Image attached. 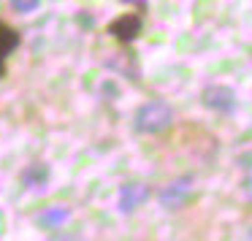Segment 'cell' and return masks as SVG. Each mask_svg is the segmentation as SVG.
<instances>
[{"label": "cell", "instance_id": "cell-2", "mask_svg": "<svg viewBox=\"0 0 252 241\" xmlns=\"http://www.w3.org/2000/svg\"><path fill=\"white\" fill-rule=\"evenodd\" d=\"M141 30H144V17H141V11L120 14L117 19H111V22H109V35L117 41V44H122V46L133 44V41L141 35Z\"/></svg>", "mask_w": 252, "mask_h": 241}, {"label": "cell", "instance_id": "cell-9", "mask_svg": "<svg viewBox=\"0 0 252 241\" xmlns=\"http://www.w3.org/2000/svg\"><path fill=\"white\" fill-rule=\"evenodd\" d=\"M68 217H71V211H68L65 206H52V209H46V211L38 214V222L49 225V228H57V225H63Z\"/></svg>", "mask_w": 252, "mask_h": 241}, {"label": "cell", "instance_id": "cell-10", "mask_svg": "<svg viewBox=\"0 0 252 241\" xmlns=\"http://www.w3.org/2000/svg\"><path fill=\"white\" fill-rule=\"evenodd\" d=\"M8 6L17 14H33L35 8L41 6V0H8Z\"/></svg>", "mask_w": 252, "mask_h": 241}, {"label": "cell", "instance_id": "cell-1", "mask_svg": "<svg viewBox=\"0 0 252 241\" xmlns=\"http://www.w3.org/2000/svg\"><path fill=\"white\" fill-rule=\"evenodd\" d=\"M136 130L138 133H163L171 127V122H174V111H171L168 103H163V100H149V103H144L141 109L136 111Z\"/></svg>", "mask_w": 252, "mask_h": 241}, {"label": "cell", "instance_id": "cell-5", "mask_svg": "<svg viewBox=\"0 0 252 241\" xmlns=\"http://www.w3.org/2000/svg\"><path fill=\"white\" fill-rule=\"evenodd\" d=\"M144 201H149V187L138 184V181H130V184H122L120 190V211H136Z\"/></svg>", "mask_w": 252, "mask_h": 241}, {"label": "cell", "instance_id": "cell-4", "mask_svg": "<svg viewBox=\"0 0 252 241\" xmlns=\"http://www.w3.org/2000/svg\"><path fill=\"white\" fill-rule=\"evenodd\" d=\"M192 198V176H179V179L168 181V184L160 190L158 201L163 209H171V211H176V209L187 206V201Z\"/></svg>", "mask_w": 252, "mask_h": 241}, {"label": "cell", "instance_id": "cell-7", "mask_svg": "<svg viewBox=\"0 0 252 241\" xmlns=\"http://www.w3.org/2000/svg\"><path fill=\"white\" fill-rule=\"evenodd\" d=\"M19 179H22L25 187H30V190H41V187L49 181V165L46 163H30L22 168V174H19Z\"/></svg>", "mask_w": 252, "mask_h": 241}, {"label": "cell", "instance_id": "cell-6", "mask_svg": "<svg viewBox=\"0 0 252 241\" xmlns=\"http://www.w3.org/2000/svg\"><path fill=\"white\" fill-rule=\"evenodd\" d=\"M19 46V33L11 25L0 22V79L6 76V62L14 55V49Z\"/></svg>", "mask_w": 252, "mask_h": 241}, {"label": "cell", "instance_id": "cell-3", "mask_svg": "<svg viewBox=\"0 0 252 241\" xmlns=\"http://www.w3.org/2000/svg\"><path fill=\"white\" fill-rule=\"evenodd\" d=\"M201 103L212 111H220V114H233L239 109V95L225 84H209L201 92Z\"/></svg>", "mask_w": 252, "mask_h": 241}, {"label": "cell", "instance_id": "cell-8", "mask_svg": "<svg viewBox=\"0 0 252 241\" xmlns=\"http://www.w3.org/2000/svg\"><path fill=\"white\" fill-rule=\"evenodd\" d=\"M106 65H109V68H117V71H122L125 76H130L133 82L138 79V65H136V57H133V55H127V57H125V55H114L109 62H106Z\"/></svg>", "mask_w": 252, "mask_h": 241}]
</instances>
